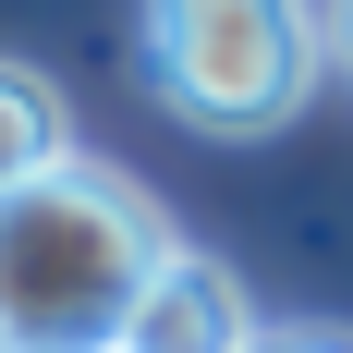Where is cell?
<instances>
[{"instance_id":"cell-7","label":"cell","mask_w":353,"mask_h":353,"mask_svg":"<svg viewBox=\"0 0 353 353\" xmlns=\"http://www.w3.org/2000/svg\"><path fill=\"white\" fill-rule=\"evenodd\" d=\"M98 353H122V341H98Z\"/></svg>"},{"instance_id":"cell-4","label":"cell","mask_w":353,"mask_h":353,"mask_svg":"<svg viewBox=\"0 0 353 353\" xmlns=\"http://www.w3.org/2000/svg\"><path fill=\"white\" fill-rule=\"evenodd\" d=\"M61 159H73L61 85H49V73H25V61H0V195H25V183L61 171Z\"/></svg>"},{"instance_id":"cell-8","label":"cell","mask_w":353,"mask_h":353,"mask_svg":"<svg viewBox=\"0 0 353 353\" xmlns=\"http://www.w3.org/2000/svg\"><path fill=\"white\" fill-rule=\"evenodd\" d=\"M0 353H12V341H0Z\"/></svg>"},{"instance_id":"cell-1","label":"cell","mask_w":353,"mask_h":353,"mask_svg":"<svg viewBox=\"0 0 353 353\" xmlns=\"http://www.w3.org/2000/svg\"><path fill=\"white\" fill-rule=\"evenodd\" d=\"M171 256L159 208L98 159L37 171L25 195H0V341L12 353H98L122 341L146 268Z\"/></svg>"},{"instance_id":"cell-2","label":"cell","mask_w":353,"mask_h":353,"mask_svg":"<svg viewBox=\"0 0 353 353\" xmlns=\"http://www.w3.org/2000/svg\"><path fill=\"white\" fill-rule=\"evenodd\" d=\"M317 12L305 0H146L134 61L195 134H281L317 98Z\"/></svg>"},{"instance_id":"cell-6","label":"cell","mask_w":353,"mask_h":353,"mask_svg":"<svg viewBox=\"0 0 353 353\" xmlns=\"http://www.w3.org/2000/svg\"><path fill=\"white\" fill-rule=\"evenodd\" d=\"M329 61L353 73V0H329Z\"/></svg>"},{"instance_id":"cell-5","label":"cell","mask_w":353,"mask_h":353,"mask_svg":"<svg viewBox=\"0 0 353 353\" xmlns=\"http://www.w3.org/2000/svg\"><path fill=\"white\" fill-rule=\"evenodd\" d=\"M256 353H353V341H329V329H256Z\"/></svg>"},{"instance_id":"cell-3","label":"cell","mask_w":353,"mask_h":353,"mask_svg":"<svg viewBox=\"0 0 353 353\" xmlns=\"http://www.w3.org/2000/svg\"><path fill=\"white\" fill-rule=\"evenodd\" d=\"M122 353H256V305H244V281H232L219 256L171 244L146 268L134 317H122Z\"/></svg>"}]
</instances>
